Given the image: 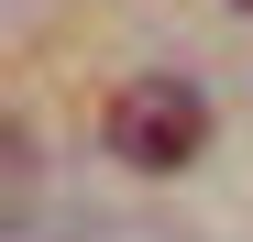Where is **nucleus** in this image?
I'll list each match as a JSON object with an SVG mask.
<instances>
[{"mask_svg": "<svg viewBox=\"0 0 253 242\" xmlns=\"http://www.w3.org/2000/svg\"><path fill=\"white\" fill-rule=\"evenodd\" d=\"M99 143L121 154V165H143V176H176L209 143V99L187 88V77H121V88L99 99Z\"/></svg>", "mask_w": 253, "mask_h": 242, "instance_id": "f257e3e1", "label": "nucleus"}, {"mask_svg": "<svg viewBox=\"0 0 253 242\" xmlns=\"http://www.w3.org/2000/svg\"><path fill=\"white\" fill-rule=\"evenodd\" d=\"M242 11H253V0H242Z\"/></svg>", "mask_w": 253, "mask_h": 242, "instance_id": "f03ea898", "label": "nucleus"}]
</instances>
